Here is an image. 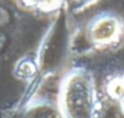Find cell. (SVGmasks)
Wrapping results in <instances>:
<instances>
[{
  "mask_svg": "<svg viewBox=\"0 0 124 118\" xmlns=\"http://www.w3.org/2000/svg\"><path fill=\"white\" fill-rule=\"evenodd\" d=\"M24 118H62V116L58 111L57 103L39 100L28 107Z\"/></svg>",
  "mask_w": 124,
  "mask_h": 118,
  "instance_id": "4",
  "label": "cell"
},
{
  "mask_svg": "<svg viewBox=\"0 0 124 118\" xmlns=\"http://www.w3.org/2000/svg\"><path fill=\"white\" fill-rule=\"evenodd\" d=\"M27 10L40 14H57L61 10L68 12H82L95 5L99 0H17Z\"/></svg>",
  "mask_w": 124,
  "mask_h": 118,
  "instance_id": "3",
  "label": "cell"
},
{
  "mask_svg": "<svg viewBox=\"0 0 124 118\" xmlns=\"http://www.w3.org/2000/svg\"><path fill=\"white\" fill-rule=\"evenodd\" d=\"M56 103L62 118H101L105 107L97 80L86 67H72L61 77Z\"/></svg>",
  "mask_w": 124,
  "mask_h": 118,
  "instance_id": "1",
  "label": "cell"
},
{
  "mask_svg": "<svg viewBox=\"0 0 124 118\" xmlns=\"http://www.w3.org/2000/svg\"><path fill=\"white\" fill-rule=\"evenodd\" d=\"M83 38L90 50L117 51L124 43V17L113 10L99 11L85 22Z\"/></svg>",
  "mask_w": 124,
  "mask_h": 118,
  "instance_id": "2",
  "label": "cell"
}]
</instances>
